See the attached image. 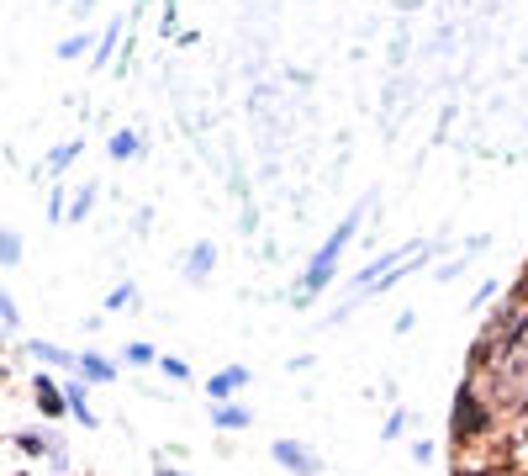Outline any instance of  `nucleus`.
Instances as JSON below:
<instances>
[{
    "mask_svg": "<svg viewBox=\"0 0 528 476\" xmlns=\"http://www.w3.org/2000/svg\"><path fill=\"white\" fill-rule=\"evenodd\" d=\"M64 397H69V418H74V424H80V429H101V413L90 408V381L85 376H69Z\"/></svg>",
    "mask_w": 528,
    "mask_h": 476,
    "instance_id": "nucleus-8",
    "label": "nucleus"
},
{
    "mask_svg": "<svg viewBox=\"0 0 528 476\" xmlns=\"http://www.w3.org/2000/svg\"><path fill=\"white\" fill-rule=\"evenodd\" d=\"M122 27H127V22H106V27H101V43H96V53H90V69H106L111 59H117V48H122Z\"/></svg>",
    "mask_w": 528,
    "mask_h": 476,
    "instance_id": "nucleus-13",
    "label": "nucleus"
},
{
    "mask_svg": "<svg viewBox=\"0 0 528 476\" xmlns=\"http://www.w3.org/2000/svg\"><path fill=\"white\" fill-rule=\"evenodd\" d=\"M80 154H85V143H80V138H69V143H59V149L48 154V164H43V170H48L53 180H59V175H64V170H69V164L80 159Z\"/></svg>",
    "mask_w": 528,
    "mask_h": 476,
    "instance_id": "nucleus-16",
    "label": "nucleus"
},
{
    "mask_svg": "<svg viewBox=\"0 0 528 476\" xmlns=\"http://www.w3.org/2000/svg\"><path fill=\"white\" fill-rule=\"evenodd\" d=\"M96 196H101L96 180H85L80 191H69V217H64V223H85V217L96 212Z\"/></svg>",
    "mask_w": 528,
    "mask_h": 476,
    "instance_id": "nucleus-14",
    "label": "nucleus"
},
{
    "mask_svg": "<svg viewBox=\"0 0 528 476\" xmlns=\"http://www.w3.org/2000/svg\"><path fill=\"white\" fill-rule=\"evenodd\" d=\"M27 355L37 365H48V371H69V376H74V360H80V350H64L53 339H27Z\"/></svg>",
    "mask_w": 528,
    "mask_h": 476,
    "instance_id": "nucleus-10",
    "label": "nucleus"
},
{
    "mask_svg": "<svg viewBox=\"0 0 528 476\" xmlns=\"http://www.w3.org/2000/svg\"><path fill=\"white\" fill-rule=\"evenodd\" d=\"M249 381H254L249 365H222V371L206 376V397H212V402H233L243 387H249Z\"/></svg>",
    "mask_w": 528,
    "mask_h": 476,
    "instance_id": "nucleus-7",
    "label": "nucleus"
},
{
    "mask_svg": "<svg viewBox=\"0 0 528 476\" xmlns=\"http://www.w3.org/2000/svg\"><path fill=\"white\" fill-rule=\"evenodd\" d=\"M6 339H11V334H6V323H0V350H6Z\"/></svg>",
    "mask_w": 528,
    "mask_h": 476,
    "instance_id": "nucleus-31",
    "label": "nucleus"
},
{
    "mask_svg": "<svg viewBox=\"0 0 528 476\" xmlns=\"http://www.w3.org/2000/svg\"><path fill=\"white\" fill-rule=\"evenodd\" d=\"M6 381H11V365H6V360H0V387H6Z\"/></svg>",
    "mask_w": 528,
    "mask_h": 476,
    "instance_id": "nucleus-30",
    "label": "nucleus"
},
{
    "mask_svg": "<svg viewBox=\"0 0 528 476\" xmlns=\"http://www.w3.org/2000/svg\"><path fill=\"white\" fill-rule=\"evenodd\" d=\"M138 154H143V133H132V127H117V133L106 138V159L127 164V159H138Z\"/></svg>",
    "mask_w": 528,
    "mask_h": 476,
    "instance_id": "nucleus-12",
    "label": "nucleus"
},
{
    "mask_svg": "<svg viewBox=\"0 0 528 476\" xmlns=\"http://www.w3.org/2000/svg\"><path fill=\"white\" fill-rule=\"evenodd\" d=\"M69 6H74V11H80V16H90V11H96V6H101V0H69Z\"/></svg>",
    "mask_w": 528,
    "mask_h": 476,
    "instance_id": "nucleus-29",
    "label": "nucleus"
},
{
    "mask_svg": "<svg viewBox=\"0 0 528 476\" xmlns=\"http://www.w3.org/2000/svg\"><path fill=\"white\" fill-rule=\"evenodd\" d=\"M90 53H96V38H90V32H69V38L59 43V59H64V64L90 59Z\"/></svg>",
    "mask_w": 528,
    "mask_h": 476,
    "instance_id": "nucleus-17",
    "label": "nucleus"
},
{
    "mask_svg": "<svg viewBox=\"0 0 528 476\" xmlns=\"http://www.w3.org/2000/svg\"><path fill=\"white\" fill-rule=\"evenodd\" d=\"M407 455H412V466H433V455H439V450H433V439H412V445H407Z\"/></svg>",
    "mask_w": 528,
    "mask_h": 476,
    "instance_id": "nucleus-26",
    "label": "nucleus"
},
{
    "mask_svg": "<svg viewBox=\"0 0 528 476\" xmlns=\"http://www.w3.org/2000/svg\"><path fill=\"white\" fill-rule=\"evenodd\" d=\"M502 281H481L476 291H470V302H465V313H486V307H492V302H502Z\"/></svg>",
    "mask_w": 528,
    "mask_h": 476,
    "instance_id": "nucleus-19",
    "label": "nucleus"
},
{
    "mask_svg": "<svg viewBox=\"0 0 528 476\" xmlns=\"http://www.w3.org/2000/svg\"><path fill=\"white\" fill-rule=\"evenodd\" d=\"M154 476H196V471H180V466H169L164 455H159V461H154Z\"/></svg>",
    "mask_w": 528,
    "mask_h": 476,
    "instance_id": "nucleus-28",
    "label": "nucleus"
},
{
    "mask_svg": "<svg viewBox=\"0 0 528 476\" xmlns=\"http://www.w3.org/2000/svg\"><path fill=\"white\" fill-rule=\"evenodd\" d=\"M74 376H85L90 387H117L122 381V365L101 355V350H80V360H74Z\"/></svg>",
    "mask_w": 528,
    "mask_h": 476,
    "instance_id": "nucleus-5",
    "label": "nucleus"
},
{
    "mask_svg": "<svg viewBox=\"0 0 528 476\" xmlns=\"http://www.w3.org/2000/svg\"><path fill=\"white\" fill-rule=\"evenodd\" d=\"M32 402H37V413H43L48 424H59V418H69L64 381H59V376H48V371H37V376H32Z\"/></svg>",
    "mask_w": 528,
    "mask_h": 476,
    "instance_id": "nucleus-4",
    "label": "nucleus"
},
{
    "mask_svg": "<svg viewBox=\"0 0 528 476\" xmlns=\"http://www.w3.org/2000/svg\"><path fill=\"white\" fill-rule=\"evenodd\" d=\"M206 418H212L217 434H243V429H254V413L243 408L238 397H233V402H212V408H206Z\"/></svg>",
    "mask_w": 528,
    "mask_h": 476,
    "instance_id": "nucleus-9",
    "label": "nucleus"
},
{
    "mask_svg": "<svg viewBox=\"0 0 528 476\" xmlns=\"http://www.w3.org/2000/svg\"><path fill=\"white\" fill-rule=\"evenodd\" d=\"M407 424H412V413H407V408H391V413L381 418V439H386V445H391V439H402Z\"/></svg>",
    "mask_w": 528,
    "mask_h": 476,
    "instance_id": "nucleus-22",
    "label": "nucleus"
},
{
    "mask_svg": "<svg viewBox=\"0 0 528 476\" xmlns=\"http://www.w3.org/2000/svg\"><path fill=\"white\" fill-rule=\"evenodd\" d=\"M212 270H217V244H212V238H201V244H191V249H185L180 276L191 281V286H206V281H212Z\"/></svg>",
    "mask_w": 528,
    "mask_h": 476,
    "instance_id": "nucleus-6",
    "label": "nucleus"
},
{
    "mask_svg": "<svg viewBox=\"0 0 528 476\" xmlns=\"http://www.w3.org/2000/svg\"><path fill=\"white\" fill-rule=\"evenodd\" d=\"M0 323H6V334H16V328H22V307H16V297L6 286H0Z\"/></svg>",
    "mask_w": 528,
    "mask_h": 476,
    "instance_id": "nucleus-24",
    "label": "nucleus"
},
{
    "mask_svg": "<svg viewBox=\"0 0 528 476\" xmlns=\"http://www.w3.org/2000/svg\"><path fill=\"white\" fill-rule=\"evenodd\" d=\"M159 371H164V381H175V387L191 381V365H185L180 355H159Z\"/></svg>",
    "mask_w": 528,
    "mask_h": 476,
    "instance_id": "nucleus-23",
    "label": "nucleus"
},
{
    "mask_svg": "<svg viewBox=\"0 0 528 476\" xmlns=\"http://www.w3.org/2000/svg\"><path fill=\"white\" fill-rule=\"evenodd\" d=\"M11 445L22 450L27 461H43V455H53V450L64 445V439H59V434H37V429H22V434H11Z\"/></svg>",
    "mask_w": 528,
    "mask_h": 476,
    "instance_id": "nucleus-11",
    "label": "nucleus"
},
{
    "mask_svg": "<svg viewBox=\"0 0 528 476\" xmlns=\"http://www.w3.org/2000/svg\"><path fill=\"white\" fill-rule=\"evenodd\" d=\"M412 249H418V244H391V249H381L370 265H360V270H354V276H349V297H365V291H370L375 281H381V276H386V270H391L396 260H407Z\"/></svg>",
    "mask_w": 528,
    "mask_h": 476,
    "instance_id": "nucleus-3",
    "label": "nucleus"
},
{
    "mask_svg": "<svg viewBox=\"0 0 528 476\" xmlns=\"http://www.w3.org/2000/svg\"><path fill=\"white\" fill-rule=\"evenodd\" d=\"M127 307H138V281H117L106 291V313H127Z\"/></svg>",
    "mask_w": 528,
    "mask_h": 476,
    "instance_id": "nucleus-18",
    "label": "nucleus"
},
{
    "mask_svg": "<svg viewBox=\"0 0 528 476\" xmlns=\"http://www.w3.org/2000/svg\"><path fill=\"white\" fill-rule=\"evenodd\" d=\"M465 265H470V254H465V249H460V254H449V260H439V265H433V286H444V281L465 276Z\"/></svg>",
    "mask_w": 528,
    "mask_h": 476,
    "instance_id": "nucleus-20",
    "label": "nucleus"
},
{
    "mask_svg": "<svg viewBox=\"0 0 528 476\" xmlns=\"http://www.w3.org/2000/svg\"><path fill=\"white\" fill-rule=\"evenodd\" d=\"M27 260V244H22V233L16 228H0V270H16Z\"/></svg>",
    "mask_w": 528,
    "mask_h": 476,
    "instance_id": "nucleus-15",
    "label": "nucleus"
},
{
    "mask_svg": "<svg viewBox=\"0 0 528 476\" xmlns=\"http://www.w3.org/2000/svg\"><path fill=\"white\" fill-rule=\"evenodd\" d=\"M391 328H396V334H412V328H418V313H412V307H407V313H396Z\"/></svg>",
    "mask_w": 528,
    "mask_h": 476,
    "instance_id": "nucleus-27",
    "label": "nucleus"
},
{
    "mask_svg": "<svg viewBox=\"0 0 528 476\" xmlns=\"http://www.w3.org/2000/svg\"><path fill=\"white\" fill-rule=\"evenodd\" d=\"M122 365H159V350L148 339H132L127 350H122Z\"/></svg>",
    "mask_w": 528,
    "mask_h": 476,
    "instance_id": "nucleus-21",
    "label": "nucleus"
},
{
    "mask_svg": "<svg viewBox=\"0 0 528 476\" xmlns=\"http://www.w3.org/2000/svg\"><path fill=\"white\" fill-rule=\"evenodd\" d=\"M270 461L286 471V476H323L328 471V461L317 455L307 439H291V434H280V439H270Z\"/></svg>",
    "mask_w": 528,
    "mask_h": 476,
    "instance_id": "nucleus-2",
    "label": "nucleus"
},
{
    "mask_svg": "<svg viewBox=\"0 0 528 476\" xmlns=\"http://www.w3.org/2000/svg\"><path fill=\"white\" fill-rule=\"evenodd\" d=\"M365 212H370V201H360V207H354L349 217H338V223H333V233L323 238V249H317L312 260H307V270H301V281H296V291H291V307H312V302L338 281V265H344L349 244H360Z\"/></svg>",
    "mask_w": 528,
    "mask_h": 476,
    "instance_id": "nucleus-1",
    "label": "nucleus"
},
{
    "mask_svg": "<svg viewBox=\"0 0 528 476\" xmlns=\"http://www.w3.org/2000/svg\"><path fill=\"white\" fill-rule=\"evenodd\" d=\"M64 217H69V191L53 186V191H48V223H64Z\"/></svg>",
    "mask_w": 528,
    "mask_h": 476,
    "instance_id": "nucleus-25",
    "label": "nucleus"
}]
</instances>
